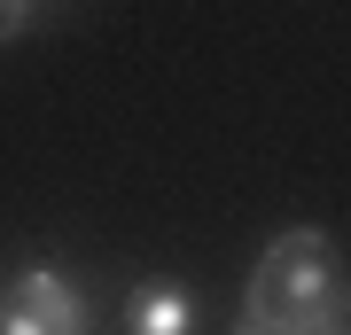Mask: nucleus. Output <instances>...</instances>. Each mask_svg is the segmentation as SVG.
I'll list each match as a JSON object with an SVG mask.
<instances>
[{
	"label": "nucleus",
	"instance_id": "nucleus-4",
	"mask_svg": "<svg viewBox=\"0 0 351 335\" xmlns=\"http://www.w3.org/2000/svg\"><path fill=\"white\" fill-rule=\"evenodd\" d=\"M289 335H351V281H343L336 297H328V304L313 312V320H297Z\"/></svg>",
	"mask_w": 351,
	"mask_h": 335
},
{
	"label": "nucleus",
	"instance_id": "nucleus-2",
	"mask_svg": "<svg viewBox=\"0 0 351 335\" xmlns=\"http://www.w3.org/2000/svg\"><path fill=\"white\" fill-rule=\"evenodd\" d=\"M8 304H24L47 335H94V297L71 265H24L8 281Z\"/></svg>",
	"mask_w": 351,
	"mask_h": 335
},
{
	"label": "nucleus",
	"instance_id": "nucleus-1",
	"mask_svg": "<svg viewBox=\"0 0 351 335\" xmlns=\"http://www.w3.org/2000/svg\"><path fill=\"white\" fill-rule=\"evenodd\" d=\"M336 288H343V273H336V242H328L320 226H289V234H274V242L258 249L250 297H242V320L289 335L297 320H313Z\"/></svg>",
	"mask_w": 351,
	"mask_h": 335
},
{
	"label": "nucleus",
	"instance_id": "nucleus-5",
	"mask_svg": "<svg viewBox=\"0 0 351 335\" xmlns=\"http://www.w3.org/2000/svg\"><path fill=\"white\" fill-rule=\"evenodd\" d=\"M32 24H39V0H0V47H16Z\"/></svg>",
	"mask_w": 351,
	"mask_h": 335
},
{
	"label": "nucleus",
	"instance_id": "nucleus-3",
	"mask_svg": "<svg viewBox=\"0 0 351 335\" xmlns=\"http://www.w3.org/2000/svg\"><path fill=\"white\" fill-rule=\"evenodd\" d=\"M125 335H195V297L180 281H141L125 297Z\"/></svg>",
	"mask_w": 351,
	"mask_h": 335
},
{
	"label": "nucleus",
	"instance_id": "nucleus-6",
	"mask_svg": "<svg viewBox=\"0 0 351 335\" xmlns=\"http://www.w3.org/2000/svg\"><path fill=\"white\" fill-rule=\"evenodd\" d=\"M0 335H47V327H39L24 304H8V297H0Z\"/></svg>",
	"mask_w": 351,
	"mask_h": 335
},
{
	"label": "nucleus",
	"instance_id": "nucleus-7",
	"mask_svg": "<svg viewBox=\"0 0 351 335\" xmlns=\"http://www.w3.org/2000/svg\"><path fill=\"white\" fill-rule=\"evenodd\" d=\"M234 335H281V327H258V320H242V327H234Z\"/></svg>",
	"mask_w": 351,
	"mask_h": 335
}]
</instances>
